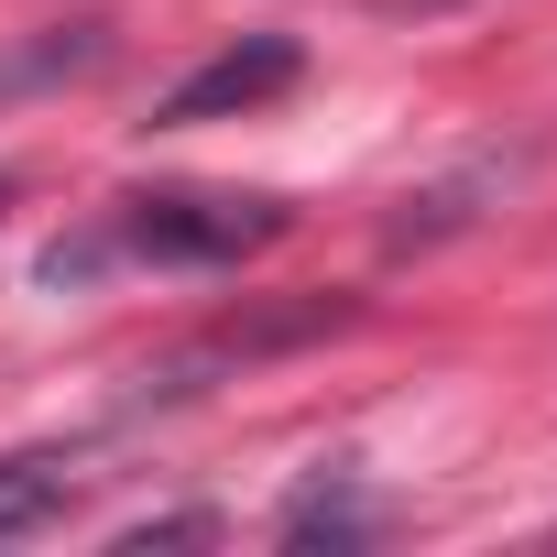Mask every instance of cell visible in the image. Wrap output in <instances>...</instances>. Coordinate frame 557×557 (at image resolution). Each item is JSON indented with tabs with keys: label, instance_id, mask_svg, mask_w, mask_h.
Masks as SVG:
<instances>
[{
	"label": "cell",
	"instance_id": "obj_6",
	"mask_svg": "<svg viewBox=\"0 0 557 557\" xmlns=\"http://www.w3.org/2000/svg\"><path fill=\"white\" fill-rule=\"evenodd\" d=\"M66 503H77V448H12L0 459V546L45 535Z\"/></svg>",
	"mask_w": 557,
	"mask_h": 557
},
{
	"label": "cell",
	"instance_id": "obj_9",
	"mask_svg": "<svg viewBox=\"0 0 557 557\" xmlns=\"http://www.w3.org/2000/svg\"><path fill=\"white\" fill-rule=\"evenodd\" d=\"M0 208H12V175H0Z\"/></svg>",
	"mask_w": 557,
	"mask_h": 557
},
{
	"label": "cell",
	"instance_id": "obj_2",
	"mask_svg": "<svg viewBox=\"0 0 557 557\" xmlns=\"http://www.w3.org/2000/svg\"><path fill=\"white\" fill-rule=\"evenodd\" d=\"M296 77H307V45H296V34H240V45H219L208 66H186V77L153 99V132L240 121V110H262V99H285Z\"/></svg>",
	"mask_w": 557,
	"mask_h": 557
},
{
	"label": "cell",
	"instance_id": "obj_3",
	"mask_svg": "<svg viewBox=\"0 0 557 557\" xmlns=\"http://www.w3.org/2000/svg\"><path fill=\"white\" fill-rule=\"evenodd\" d=\"M524 164H535V143H513V153H470V164H448V175L405 186V197H394V219H383V251H437V240L481 230V219L524 186Z\"/></svg>",
	"mask_w": 557,
	"mask_h": 557
},
{
	"label": "cell",
	"instance_id": "obj_1",
	"mask_svg": "<svg viewBox=\"0 0 557 557\" xmlns=\"http://www.w3.org/2000/svg\"><path fill=\"white\" fill-rule=\"evenodd\" d=\"M296 230L285 197H240V186H164V197H121L110 208V251L121 262H175V273H208V262H251Z\"/></svg>",
	"mask_w": 557,
	"mask_h": 557
},
{
	"label": "cell",
	"instance_id": "obj_10",
	"mask_svg": "<svg viewBox=\"0 0 557 557\" xmlns=\"http://www.w3.org/2000/svg\"><path fill=\"white\" fill-rule=\"evenodd\" d=\"M546 546H557V535H546Z\"/></svg>",
	"mask_w": 557,
	"mask_h": 557
},
{
	"label": "cell",
	"instance_id": "obj_7",
	"mask_svg": "<svg viewBox=\"0 0 557 557\" xmlns=\"http://www.w3.org/2000/svg\"><path fill=\"white\" fill-rule=\"evenodd\" d=\"M153 546H219V513H143L110 535V557H153Z\"/></svg>",
	"mask_w": 557,
	"mask_h": 557
},
{
	"label": "cell",
	"instance_id": "obj_5",
	"mask_svg": "<svg viewBox=\"0 0 557 557\" xmlns=\"http://www.w3.org/2000/svg\"><path fill=\"white\" fill-rule=\"evenodd\" d=\"M110 55V23H55V34H23V45H0V110L12 99H45L66 77H88Z\"/></svg>",
	"mask_w": 557,
	"mask_h": 557
},
{
	"label": "cell",
	"instance_id": "obj_4",
	"mask_svg": "<svg viewBox=\"0 0 557 557\" xmlns=\"http://www.w3.org/2000/svg\"><path fill=\"white\" fill-rule=\"evenodd\" d=\"M372 535H383V513L350 492V470H318L285 513H273V546H296V557H318V546H339V557H350V546H372Z\"/></svg>",
	"mask_w": 557,
	"mask_h": 557
},
{
	"label": "cell",
	"instance_id": "obj_8",
	"mask_svg": "<svg viewBox=\"0 0 557 557\" xmlns=\"http://www.w3.org/2000/svg\"><path fill=\"white\" fill-rule=\"evenodd\" d=\"M372 12H394V23H437V12H470V0H372Z\"/></svg>",
	"mask_w": 557,
	"mask_h": 557
}]
</instances>
